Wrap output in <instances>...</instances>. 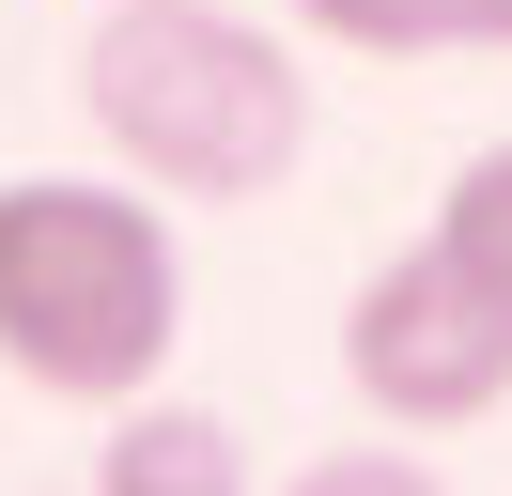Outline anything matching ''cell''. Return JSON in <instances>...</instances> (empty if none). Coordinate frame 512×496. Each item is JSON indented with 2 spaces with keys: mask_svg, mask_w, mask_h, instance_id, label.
I'll return each instance as SVG.
<instances>
[{
  "mask_svg": "<svg viewBox=\"0 0 512 496\" xmlns=\"http://www.w3.org/2000/svg\"><path fill=\"white\" fill-rule=\"evenodd\" d=\"M435 248H450V264H466V279H481V295H497V310H512V140H481V155H466V171H450V186H435Z\"/></svg>",
  "mask_w": 512,
  "mask_h": 496,
  "instance_id": "cell-6",
  "label": "cell"
},
{
  "mask_svg": "<svg viewBox=\"0 0 512 496\" xmlns=\"http://www.w3.org/2000/svg\"><path fill=\"white\" fill-rule=\"evenodd\" d=\"M466 47H512V0H466Z\"/></svg>",
  "mask_w": 512,
  "mask_h": 496,
  "instance_id": "cell-8",
  "label": "cell"
},
{
  "mask_svg": "<svg viewBox=\"0 0 512 496\" xmlns=\"http://www.w3.org/2000/svg\"><path fill=\"white\" fill-rule=\"evenodd\" d=\"M187 341V248L140 171H0V372L32 403H140Z\"/></svg>",
  "mask_w": 512,
  "mask_h": 496,
  "instance_id": "cell-1",
  "label": "cell"
},
{
  "mask_svg": "<svg viewBox=\"0 0 512 496\" xmlns=\"http://www.w3.org/2000/svg\"><path fill=\"white\" fill-rule=\"evenodd\" d=\"M94 496H249V450H233L218 403H109V450H94Z\"/></svg>",
  "mask_w": 512,
  "mask_h": 496,
  "instance_id": "cell-4",
  "label": "cell"
},
{
  "mask_svg": "<svg viewBox=\"0 0 512 496\" xmlns=\"http://www.w3.org/2000/svg\"><path fill=\"white\" fill-rule=\"evenodd\" d=\"M78 124L156 202H264L311 155V62L233 0H109L78 31Z\"/></svg>",
  "mask_w": 512,
  "mask_h": 496,
  "instance_id": "cell-2",
  "label": "cell"
},
{
  "mask_svg": "<svg viewBox=\"0 0 512 496\" xmlns=\"http://www.w3.org/2000/svg\"><path fill=\"white\" fill-rule=\"evenodd\" d=\"M342 388L373 403V434H481L512 403V310L419 233L342 295Z\"/></svg>",
  "mask_w": 512,
  "mask_h": 496,
  "instance_id": "cell-3",
  "label": "cell"
},
{
  "mask_svg": "<svg viewBox=\"0 0 512 496\" xmlns=\"http://www.w3.org/2000/svg\"><path fill=\"white\" fill-rule=\"evenodd\" d=\"M280 496H450V481H435L419 450H311Z\"/></svg>",
  "mask_w": 512,
  "mask_h": 496,
  "instance_id": "cell-7",
  "label": "cell"
},
{
  "mask_svg": "<svg viewBox=\"0 0 512 496\" xmlns=\"http://www.w3.org/2000/svg\"><path fill=\"white\" fill-rule=\"evenodd\" d=\"M311 47H342V62H435V47H466V0H280Z\"/></svg>",
  "mask_w": 512,
  "mask_h": 496,
  "instance_id": "cell-5",
  "label": "cell"
}]
</instances>
